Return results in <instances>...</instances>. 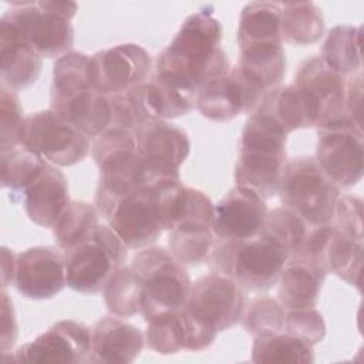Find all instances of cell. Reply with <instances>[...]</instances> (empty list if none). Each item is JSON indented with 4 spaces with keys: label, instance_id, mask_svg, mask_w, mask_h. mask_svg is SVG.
<instances>
[{
    "label": "cell",
    "instance_id": "cell-36",
    "mask_svg": "<svg viewBox=\"0 0 364 364\" xmlns=\"http://www.w3.org/2000/svg\"><path fill=\"white\" fill-rule=\"evenodd\" d=\"M311 226L293 210L280 206L267 212L260 235L283 246L291 256L299 250Z\"/></svg>",
    "mask_w": 364,
    "mask_h": 364
},
{
    "label": "cell",
    "instance_id": "cell-8",
    "mask_svg": "<svg viewBox=\"0 0 364 364\" xmlns=\"http://www.w3.org/2000/svg\"><path fill=\"white\" fill-rule=\"evenodd\" d=\"M141 279V314L146 323L158 316L181 311L192 282L188 272L162 247H144L129 264Z\"/></svg>",
    "mask_w": 364,
    "mask_h": 364
},
{
    "label": "cell",
    "instance_id": "cell-1",
    "mask_svg": "<svg viewBox=\"0 0 364 364\" xmlns=\"http://www.w3.org/2000/svg\"><path fill=\"white\" fill-rule=\"evenodd\" d=\"M220 40L222 26L213 16V7L205 6L183 21L159 54L156 74L198 95L203 84L230 71Z\"/></svg>",
    "mask_w": 364,
    "mask_h": 364
},
{
    "label": "cell",
    "instance_id": "cell-17",
    "mask_svg": "<svg viewBox=\"0 0 364 364\" xmlns=\"http://www.w3.org/2000/svg\"><path fill=\"white\" fill-rule=\"evenodd\" d=\"M267 206L250 189L235 186L213 205L212 230L218 240H246L260 235Z\"/></svg>",
    "mask_w": 364,
    "mask_h": 364
},
{
    "label": "cell",
    "instance_id": "cell-38",
    "mask_svg": "<svg viewBox=\"0 0 364 364\" xmlns=\"http://www.w3.org/2000/svg\"><path fill=\"white\" fill-rule=\"evenodd\" d=\"M148 347L159 354L185 350V326L181 311L158 316L148 321L145 331Z\"/></svg>",
    "mask_w": 364,
    "mask_h": 364
},
{
    "label": "cell",
    "instance_id": "cell-2",
    "mask_svg": "<svg viewBox=\"0 0 364 364\" xmlns=\"http://www.w3.org/2000/svg\"><path fill=\"white\" fill-rule=\"evenodd\" d=\"M51 109L71 121L90 138H97L111 128V98L92 85L90 55L70 51L55 61Z\"/></svg>",
    "mask_w": 364,
    "mask_h": 364
},
{
    "label": "cell",
    "instance_id": "cell-28",
    "mask_svg": "<svg viewBox=\"0 0 364 364\" xmlns=\"http://www.w3.org/2000/svg\"><path fill=\"white\" fill-rule=\"evenodd\" d=\"M255 111L272 118L286 134L300 128L316 127L306 100L293 84L269 91Z\"/></svg>",
    "mask_w": 364,
    "mask_h": 364
},
{
    "label": "cell",
    "instance_id": "cell-18",
    "mask_svg": "<svg viewBox=\"0 0 364 364\" xmlns=\"http://www.w3.org/2000/svg\"><path fill=\"white\" fill-rule=\"evenodd\" d=\"M266 94L253 88L236 68L203 84L195 107L208 119L225 122L243 112H253Z\"/></svg>",
    "mask_w": 364,
    "mask_h": 364
},
{
    "label": "cell",
    "instance_id": "cell-20",
    "mask_svg": "<svg viewBox=\"0 0 364 364\" xmlns=\"http://www.w3.org/2000/svg\"><path fill=\"white\" fill-rule=\"evenodd\" d=\"M16 196L23 202L28 219L43 228H54L71 203L65 176L51 164L13 199Z\"/></svg>",
    "mask_w": 364,
    "mask_h": 364
},
{
    "label": "cell",
    "instance_id": "cell-25",
    "mask_svg": "<svg viewBox=\"0 0 364 364\" xmlns=\"http://www.w3.org/2000/svg\"><path fill=\"white\" fill-rule=\"evenodd\" d=\"M0 77L3 85L11 90H21L38 80L43 57L4 24H0Z\"/></svg>",
    "mask_w": 364,
    "mask_h": 364
},
{
    "label": "cell",
    "instance_id": "cell-13",
    "mask_svg": "<svg viewBox=\"0 0 364 364\" xmlns=\"http://www.w3.org/2000/svg\"><path fill=\"white\" fill-rule=\"evenodd\" d=\"M331 228V236L323 256L326 269L360 290L364 250L361 199L355 196L338 198Z\"/></svg>",
    "mask_w": 364,
    "mask_h": 364
},
{
    "label": "cell",
    "instance_id": "cell-23",
    "mask_svg": "<svg viewBox=\"0 0 364 364\" xmlns=\"http://www.w3.org/2000/svg\"><path fill=\"white\" fill-rule=\"evenodd\" d=\"M92 156L100 169V178L122 179L132 183V175L139 161L134 131L107 129L92 142Z\"/></svg>",
    "mask_w": 364,
    "mask_h": 364
},
{
    "label": "cell",
    "instance_id": "cell-34",
    "mask_svg": "<svg viewBox=\"0 0 364 364\" xmlns=\"http://www.w3.org/2000/svg\"><path fill=\"white\" fill-rule=\"evenodd\" d=\"M48 165L38 154L18 145L1 152V185L11 191V196L21 192Z\"/></svg>",
    "mask_w": 364,
    "mask_h": 364
},
{
    "label": "cell",
    "instance_id": "cell-39",
    "mask_svg": "<svg viewBox=\"0 0 364 364\" xmlns=\"http://www.w3.org/2000/svg\"><path fill=\"white\" fill-rule=\"evenodd\" d=\"M23 108L16 90L0 87V148L7 152L20 145V132L24 124Z\"/></svg>",
    "mask_w": 364,
    "mask_h": 364
},
{
    "label": "cell",
    "instance_id": "cell-26",
    "mask_svg": "<svg viewBox=\"0 0 364 364\" xmlns=\"http://www.w3.org/2000/svg\"><path fill=\"white\" fill-rule=\"evenodd\" d=\"M237 73L257 91L267 94L277 88L286 74V54L282 44L240 48Z\"/></svg>",
    "mask_w": 364,
    "mask_h": 364
},
{
    "label": "cell",
    "instance_id": "cell-41",
    "mask_svg": "<svg viewBox=\"0 0 364 364\" xmlns=\"http://www.w3.org/2000/svg\"><path fill=\"white\" fill-rule=\"evenodd\" d=\"M346 115L361 127V111H363V75L357 73L351 75L350 81L346 82Z\"/></svg>",
    "mask_w": 364,
    "mask_h": 364
},
{
    "label": "cell",
    "instance_id": "cell-7",
    "mask_svg": "<svg viewBox=\"0 0 364 364\" xmlns=\"http://www.w3.org/2000/svg\"><path fill=\"white\" fill-rule=\"evenodd\" d=\"M77 9L73 1H11L0 24L7 26L40 57L58 60L71 51V18Z\"/></svg>",
    "mask_w": 364,
    "mask_h": 364
},
{
    "label": "cell",
    "instance_id": "cell-40",
    "mask_svg": "<svg viewBox=\"0 0 364 364\" xmlns=\"http://www.w3.org/2000/svg\"><path fill=\"white\" fill-rule=\"evenodd\" d=\"M283 331L293 334L311 346L320 343L326 336V323L320 311L313 309L289 310L286 313Z\"/></svg>",
    "mask_w": 364,
    "mask_h": 364
},
{
    "label": "cell",
    "instance_id": "cell-37",
    "mask_svg": "<svg viewBox=\"0 0 364 364\" xmlns=\"http://www.w3.org/2000/svg\"><path fill=\"white\" fill-rule=\"evenodd\" d=\"M286 309L273 297H256L245 306L240 321L247 333L255 337H266L283 331Z\"/></svg>",
    "mask_w": 364,
    "mask_h": 364
},
{
    "label": "cell",
    "instance_id": "cell-43",
    "mask_svg": "<svg viewBox=\"0 0 364 364\" xmlns=\"http://www.w3.org/2000/svg\"><path fill=\"white\" fill-rule=\"evenodd\" d=\"M16 259L17 255L11 250H9L7 247H3L1 252V284H3V290H6V287L9 284H13L14 282V272H16Z\"/></svg>",
    "mask_w": 364,
    "mask_h": 364
},
{
    "label": "cell",
    "instance_id": "cell-6",
    "mask_svg": "<svg viewBox=\"0 0 364 364\" xmlns=\"http://www.w3.org/2000/svg\"><path fill=\"white\" fill-rule=\"evenodd\" d=\"M290 257L289 252L272 239L257 235L246 240H218L209 257L213 273L230 277L242 290L272 289Z\"/></svg>",
    "mask_w": 364,
    "mask_h": 364
},
{
    "label": "cell",
    "instance_id": "cell-24",
    "mask_svg": "<svg viewBox=\"0 0 364 364\" xmlns=\"http://www.w3.org/2000/svg\"><path fill=\"white\" fill-rule=\"evenodd\" d=\"M142 156L179 168L191 152L188 134L165 119L145 121L134 129Z\"/></svg>",
    "mask_w": 364,
    "mask_h": 364
},
{
    "label": "cell",
    "instance_id": "cell-16",
    "mask_svg": "<svg viewBox=\"0 0 364 364\" xmlns=\"http://www.w3.org/2000/svg\"><path fill=\"white\" fill-rule=\"evenodd\" d=\"M306 100L316 127L346 114V80L313 55L304 60L293 84Z\"/></svg>",
    "mask_w": 364,
    "mask_h": 364
},
{
    "label": "cell",
    "instance_id": "cell-12",
    "mask_svg": "<svg viewBox=\"0 0 364 364\" xmlns=\"http://www.w3.org/2000/svg\"><path fill=\"white\" fill-rule=\"evenodd\" d=\"M316 161L337 185L350 188L363 176V131L346 114L317 127Z\"/></svg>",
    "mask_w": 364,
    "mask_h": 364
},
{
    "label": "cell",
    "instance_id": "cell-22",
    "mask_svg": "<svg viewBox=\"0 0 364 364\" xmlns=\"http://www.w3.org/2000/svg\"><path fill=\"white\" fill-rule=\"evenodd\" d=\"M145 334L121 318L102 317L91 330V361L125 364L136 360L144 348Z\"/></svg>",
    "mask_w": 364,
    "mask_h": 364
},
{
    "label": "cell",
    "instance_id": "cell-21",
    "mask_svg": "<svg viewBox=\"0 0 364 364\" xmlns=\"http://www.w3.org/2000/svg\"><path fill=\"white\" fill-rule=\"evenodd\" d=\"M326 273L323 259L290 256L277 280V296L282 306L286 310L316 307Z\"/></svg>",
    "mask_w": 364,
    "mask_h": 364
},
{
    "label": "cell",
    "instance_id": "cell-10",
    "mask_svg": "<svg viewBox=\"0 0 364 364\" xmlns=\"http://www.w3.org/2000/svg\"><path fill=\"white\" fill-rule=\"evenodd\" d=\"M63 257L67 286L80 293H98L124 266L127 246L109 226L100 223L87 239L63 250Z\"/></svg>",
    "mask_w": 364,
    "mask_h": 364
},
{
    "label": "cell",
    "instance_id": "cell-3",
    "mask_svg": "<svg viewBox=\"0 0 364 364\" xmlns=\"http://www.w3.org/2000/svg\"><path fill=\"white\" fill-rule=\"evenodd\" d=\"M94 205L127 247H148L164 230L156 189L135 188L122 179L100 178Z\"/></svg>",
    "mask_w": 364,
    "mask_h": 364
},
{
    "label": "cell",
    "instance_id": "cell-14",
    "mask_svg": "<svg viewBox=\"0 0 364 364\" xmlns=\"http://www.w3.org/2000/svg\"><path fill=\"white\" fill-rule=\"evenodd\" d=\"M152 68L149 53L138 44H118L90 57L92 85L105 95L125 94L146 82Z\"/></svg>",
    "mask_w": 364,
    "mask_h": 364
},
{
    "label": "cell",
    "instance_id": "cell-32",
    "mask_svg": "<svg viewBox=\"0 0 364 364\" xmlns=\"http://www.w3.org/2000/svg\"><path fill=\"white\" fill-rule=\"evenodd\" d=\"M102 291L105 306L114 316L129 317L141 313L142 283L131 266L119 267Z\"/></svg>",
    "mask_w": 364,
    "mask_h": 364
},
{
    "label": "cell",
    "instance_id": "cell-19",
    "mask_svg": "<svg viewBox=\"0 0 364 364\" xmlns=\"http://www.w3.org/2000/svg\"><path fill=\"white\" fill-rule=\"evenodd\" d=\"M13 284L27 299L46 300L57 296L67 286L63 255L46 246L17 253Z\"/></svg>",
    "mask_w": 364,
    "mask_h": 364
},
{
    "label": "cell",
    "instance_id": "cell-33",
    "mask_svg": "<svg viewBox=\"0 0 364 364\" xmlns=\"http://www.w3.org/2000/svg\"><path fill=\"white\" fill-rule=\"evenodd\" d=\"M98 210L88 202H71L54 225V240L61 250H67L87 239L100 225Z\"/></svg>",
    "mask_w": 364,
    "mask_h": 364
},
{
    "label": "cell",
    "instance_id": "cell-4",
    "mask_svg": "<svg viewBox=\"0 0 364 364\" xmlns=\"http://www.w3.org/2000/svg\"><path fill=\"white\" fill-rule=\"evenodd\" d=\"M245 296L230 277L210 273L191 286L189 297L181 310L185 326V350L208 348L216 336L240 321Z\"/></svg>",
    "mask_w": 364,
    "mask_h": 364
},
{
    "label": "cell",
    "instance_id": "cell-29",
    "mask_svg": "<svg viewBox=\"0 0 364 364\" xmlns=\"http://www.w3.org/2000/svg\"><path fill=\"white\" fill-rule=\"evenodd\" d=\"M320 58L341 77L361 73V27H333L321 48Z\"/></svg>",
    "mask_w": 364,
    "mask_h": 364
},
{
    "label": "cell",
    "instance_id": "cell-27",
    "mask_svg": "<svg viewBox=\"0 0 364 364\" xmlns=\"http://www.w3.org/2000/svg\"><path fill=\"white\" fill-rule=\"evenodd\" d=\"M282 3L253 1L243 7L239 18V50L252 46L282 44Z\"/></svg>",
    "mask_w": 364,
    "mask_h": 364
},
{
    "label": "cell",
    "instance_id": "cell-11",
    "mask_svg": "<svg viewBox=\"0 0 364 364\" xmlns=\"http://www.w3.org/2000/svg\"><path fill=\"white\" fill-rule=\"evenodd\" d=\"M20 145L38 154L51 165L71 166L88 155L91 138L50 108L24 118Z\"/></svg>",
    "mask_w": 364,
    "mask_h": 364
},
{
    "label": "cell",
    "instance_id": "cell-30",
    "mask_svg": "<svg viewBox=\"0 0 364 364\" xmlns=\"http://www.w3.org/2000/svg\"><path fill=\"white\" fill-rule=\"evenodd\" d=\"M324 20L314 3L282 4L280 34L282 41L294 46H309L321 38Z\"/></svg>",
    "mask_w": 364,
    "mask_h": 364
},
{
    "label": "cell",
    "instance_id": "cell-31",
    "mask_svg": "<svg viewBox=\"0 0 364 364\" xmlns=\"http://www.w3.org/2000/svg\"><path fill=\"white\" fill-rule=\"evenodd\" d=\"M253 363L269 364H311L313 346L293 334L280 331L266 337H256L252 347Z\"/></svg>",
    "mask_w": 364,
    "mask_h": 364
},
{
    "label": "cell",
    "instance_id": "cell-15",
    "mask_svg": "<svg viewBox=\"0 0 364 364\" xmlns=\"http://www.w3.org/2000/svg\"><path fill=\"white\" fill-rule=\"evenodd\" d=\"M11 360L30 364L91 361V330L75 320H61L33 341L18 347Z\"/></svg>",
    "mask_w": 364,
    "mask_h": 364
},
{
    "label": "cell",
    "instance_id": "cell-42",
    "mask_svg": "<svg viewBox=\"0 0 364 364\" xmlns=\"http://www.w3.org/2000/svg\"><path fill=\"white\" fill-rule=\"evenodd\" d=\"M17 338V321L13 310V303L6 290L1 291V351H7L14 346Z\"/></svg>",
    "mask_w": 364,
    "mask_h": 364
},
{
    "label": "cell",
    "instance_id": "cell-9",
    "mask_svg": "<svg viewBox=\"0 0 364 364\" xmlns=\"http://www.w3.org/2000/svg\"><path fill=\"white\" fill-rule=\"evenodd\" d=\"M277 192L282 205L310 225L331 223L340 198L338 186L311 156L286 162Z\"/></svg>",
    "mask_w": 364,
    "mask_h": 364
},
{
    "label": "cell",
    "instance_id": "cell-5",
    "mask_svg": "<svg viewBox=\"0 0 364 364\" xmlns=\"http://www.w3.org/2000/svg\"><path fill=\"white\" fill-rule=\"evenodd\" d=\"M287 134L267 115L253 111L240 138L235 165L236 186L267 199L277 193L286 166Z\"/></svg>",
    "mask_w": 364,
    "mask_h": 364
},
{
    "label": "cell",
    "instance_id": "cell-35",
    "mask_svg": "<svg viewBox=\"0 0 364 364\" xmlns=\"http://www.w3.org/2000/svg\"><path fill=\"white\" fill-rule=\"evenodd\" d=\"M216 243L212 229L176 228L169 232V253L186 266H198L209 260Z\"/></svg>",
    "mask_w": 364,
    "mask_h": 364
}]
</instances>
